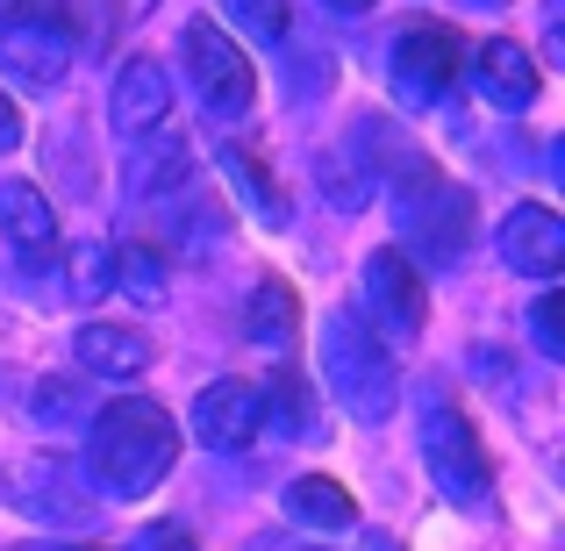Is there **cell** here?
I'll use <instances>...</instances> for the list:
<instances>
[{
    "label": "cell",
    "mask_w": 565,
    "mask_h": 551,
    "mask_svg": "<svg viewBox=\"0 0 565 551\" xmlns=\"http://www.w3.org/2000/svg\"><path fill=\"white\" fill-rule=\"evenodd\" d=\"M365 308H373L380 316V330H394L401 345H408L415 330H423V316H429V294H423V273H415L408 258H401L394 244L386 251H373V258H365Z\"/></svg>",
    "instance_id": "cell-8"
},
{
    "label": "cell",
    "mask_w": 565,
    "mask_h": 551,
    "mask_svg": "<svg viewBox=\"0 0 565 551\" xmlns=\"http://www.w3.org/2000/svg\"><path fill=\"white\" fill-rule=\"evenodd\" d=\"M22 501H29V516L51 523V530H86V523H94V495L72 487V466H57V458H51V466H29Z\"/></svg>",
    "instance_id": "cell-14"
},
{
    "label": "cell",
    "mask_w": 565,
    "mask_h": 551,
    "mask_svg": "<svg viewBox=\"0 0 565 551\" xmlns=\"http://www.w3.org/2000/svg\"><path fill=\"white\" fill-rule=\"evenodd\" d=\"M423 466H429V480H437V495L458 501V509H480V501L494 495V458H487L480 430L444 394L423 401Z\"/></svg>",
    "instance_id": "cell-4"
},
{
    "label": "cell",
    "mask_w": 565,
    "mask_h": 551,
    "mask_svg": "<svg viewBox=\"0 0 565 551\" xmlns=\"http://www.w3.org/2000/svg\"><path fill=\"white\" fill-rule=\"evenodd\" d=\"M322 8H330V14H365L373 0H322Z\"/></svg>",
    "instance_id": "cell-30"
},
{
    "label": "cell",
    "mask_w": 565,
    "mask_h": 551,
    "mask_svg": "<svg viewBox=\"0 0 565 551\" xmlns=\"http://www.w3.org/2000/svg\"><path fill=\"white\" fill-rule=\"evenodd\" d=\"M172 115V80H166V57H129L122 80H115V100H108V123L122 129V137H151V129H166Z\"/></svg>",
    "instance_id": "cell-9"
},
{
    "label": "cell",
    "mask_w": 565,
    "mask_h": 551,
    "mask_svg": "<svg viewBox=\"0 0 565 551\" xmlns=\"http://www.w3.org/2000/svg\"><path fill=\"white\" fill-rule=\"evenodd\" d=\"M137 551H193V544H186V530L151 523V530H137Z\"/></svg>",
    "instance_id": "cell-28"
},
{
    "label": "cell",
    "mask_w": 565,
    "mask_h": 551,
    "mask_svg": "<svg viewBox=\"0 0 565 551\" xmlns=\"http://www.w3.org/2000/svg\"><path fill=\"white\" fill-rule=\"evenodd\" d=\"M36 415H43V423H51V415H65V423H94L79 380H43V386H36Z\"/></svg>",
    "instance_id": "cell-24"
},
{
    "label": "cell",
    "mask_w": 565,
    "mask_h": 551,
    "mask_svg": "<svg viewBox=\"0 0 565 551\" xmlns=\"http://www.w3.org/2000/svg\"><path fill=\"white\" fill-rule=\"evenodd\" d=\"M222 166H230V180L244 187V208L265 222V230H287V193L273 187V172L258 166V158L244 151V144H222Z\"/></svg>",
    "instance_id": "cell-18"
},
{
    "label": "cell",
    "mask_w": 565,
    "mask_h": 551,
    "mask_svg": "<svg viewBox=\"0 0 565 551\" xmlns=\"http://www.w3.org/2000/svg\"><path fill=\"white\" fill-rule=\"evenodd\" d=\"M322 180H330V208H365V180L337 158H322Z\"/></svg>",
    "instance_id": "cell-27"
},
{
    "label": "cell",
    "mask_w": 565,
    "mask_h": 551,
    "mask_svg": "<svg viewBox=\"0 0 565 551\" xmlns=\"http://www.w3.org/2000/svg\"><path fill=\"white\" fill-rule=\"evenodd\" d=\"M287 509H294V523L330 530V538L359 523V501H351V487H337L330 473H301V480L287 487Z\"/></svg>",
    "instance_id": "cell-17"
},
{
    "label": "cell",
    "mask_w": 565,
    "mask_h": 551,
    "mask_svg": "<svg viewBox=\"0 0 565 551\" xmlns=\"http://www.w3.org/2000/svg\"><path fill=\"white\" fill-rule=\"evenodd\" d=\"M186 423H193V444H207V452H244L265 430V394L250 380H207L193 394Z\"/></svg>",
    "instance_id": "cell-7"
},
{
    "label": "cell",
    "mask_w": 565,
    "mask_h": 551,
    "mask_svg": "<svg viewBox=\"0 0 565 551\" xmlns=\"http://www.w3.org/2000/svg\"><path fill=\"white\" fill-rule=\"evenodd\" d=\"M501 258H509V273L552 279L558 265H565V222H558L544 201L509 208V222H501Z\"/></svg>",
    "instance_id": "cell-10"
},
{
    "label": "cell",
    "mask_w": 565,
    "mask_h": 551,
    "mask_svg": "<svg viewBox=\"0 0 565 551\" xmlns=\"http://www.w3.org/2000/svg\"><path fill=\"white\" fill-rule=\"evenodd\" d=\"M394 230H401V258L423 251L429 265H458L472 244V193L429 158H415V166L394 172Z\"/></svg>",
    "instance_id": "cell-3"
},
{
    "label": "cell",
    "mask_w": 565,
    "mask_h": 551,
    "mask_svg": "<svg viewBox=\"0 0 565 551\" xmlns=\"http://www.w3.org/2000/svg\"><path fill=\"white\" fill-rule=\"evenodd\" d=\"M265 423L279 430V437H316V409H308V394H301V380L294 372H279L273 380V394H265Z\"/></svg>",
    "instance_id": "cell-23"
},
{
    "label": "cell",
    "mask_w": 565,
    "mask_h": 551,
    "mask_svg": "<svg viewBox=\"0 0 565 551\" xmlns=\"http://www.w3.org/2000/svg\"><path fill=\"white\" fill-rule=\"evenodd\" d=\"M322 380L337 386V409L351 423H394V401H401V372L394 351L359 308H337L322 322Z\"/></svg>",
    "instance_id": "cell-2"
},
{
    "label": "cell",
    "mask_w": 565,
    "mask_h": 551,
    "mask_svg": "<svg viewBox=\"0 0 565 551\" xmlns=\"http://www.w3.org/2000/svg\"><path fill=\"white\" fill-rule=\"evenodd\" d=\"M0 230L22 258H43L57 251V215H51V193H36L29 180H0Z\"/></svg>",
    "instance_id": "cell-15"
},
{
    "label": "cell",
    "mask_w": 565,
    "mask_h": 551,
    "mask_svg": "<svg viewBox=\"0 0 565 551\" xmlns=\"http://www.w3.org/2000/svg\"><path fill=\"white\" fill-rule=\"evenodd\" d=\"M14 144H22V108L0 94V151H14Z\"/></svg>",
    "instance_id": "cell-29"
},
{
    "label": "cell",
    "mask_w": 565,
    "mask_h": 551,
    "mask_svg": "<svg viewBox=\"0 0 565 551\" xmlns=\"http://www.w3.org/2000/svg\"><path fill=\"white\" fill-rule=\"evenodd\" d=\"M72 359H79L94 380H143V372L158 365L151 337L129 330V322H86L79 337H72Z\"/></svg>",
    "instance_id": "cell-11"
},
{
    "label": "cell",
    "mask_w": 565,
    "mask_h": 551,
    "mask_svg": "<svg viewBox=\"0 0 565 551\" xmlns=\"http://www.w3.org/2000/svg\"><path fill=\"white\" fill-rule=\"evenodd\" d=\"M166 279H172V258L158 244H122V251H115V287H122L129 301L158 308V301H166Z\"/></svg>",
    "instance_id": "cell-20"
},
{
    "label": "cell",
    "mask_w": 565,
    "mask_h": 551,
    "mask_svg": "<svg viewBox=\"0 0 565 551\" xmlns=\"http://www.w3.org/2000/svg\"><path fill=\"white\" fill-rule=\"evenodd\" d=\"M244 330H250V345H258V351H279V359L294 351V330H301V301H294L287 279H258V287H250V316H244Z\"/></svg>",
    "instance_id": "cell-16"
},
{
    "label": "cell",
    "mask_w": 565,
    "mask_h": 551,
    "mask_svg": "<svg viewBox=\"0 0 565 551\" xmlns=\"http://www.w3.org/2000/svg\"><path fill=\"white\" fill-rule=\"evenodd\" d=\"M180 57H186L193 94L207 100V115H222V123H244V115L258 108V72H250L244 43H236L222 22H186V29H180Z\"/></svg>",
    "instance_id": "cell-5"
},
{
    "label": "cell",
    "mask_w": 565,
    "mask_h": 551,
    "mask_svg": "<svg viewBox=\"0 0 565 551\" xmlns=\"http://www.w3.org/2000/svg\"><path fill=\"white\" fill-rule=\"evenodd\" d=\"M65 287H72V301H79V308H94L100 294L115 287V251L108 244H72L65 251Z\"/></svg>",
    "instance_id": "cell-21"
},
{
    "label": "cell",
    "mask_w": 565,
    "mask_h": 551,
    "mask_svg": "<svg viewBox=\"0 0 565 551\" xmlns=\"http://www.w3.org/2000/svg\"><path fill=\"white\" fill-rule=\"evenodd\" d=\"M222 22H236L258 43H287L294 36V8L287 0H222Z\"/></svg>",
    "instance_id": "cell-22"
},
{
    "label": "cell",
    "mask_w": 565,
    "mask_h": 551,
    "mask_svg": "<svg viewBox=\"0 0 565 551\" xmlns=\"http://www.w3.org/2000/svg\"><path fill=\"white\" fill-rule=\"evenodd\" d=\"M472 72H480V94L494 100V108H509V115H523L530 100H537V65H530V51L515 36H487L480 51H472Z\"/></svg>",
    "instance_id": "cell-13"
},
{
    "label": "cell",
    "mask_w": 565,
    "mask_h": 551,
    "mask_svg": "<svg viewBox=\"0 0 565 551\" xmlns=\"http://www.w3.org/2000/svg\"><path fill=\"white\" fill-rule=\"evenodd\" d=\"M530 330H537L544 359H565V301L558 294H537V301H530Z\"/></svg>",
    "instance_id": "cell-25"
},
{
    "label": "cell",
    "mask_w": 565,
    "mask_h": 551,
    "mask_svg": "<svg viewBox=\"0 0 565 551\" xmlns=\"http://www.w3.org/2000/svg\"><path fill=\"white\" fill-rule=\"evenodd\" d=\"M180 458V423L158 401L129 394L94 409V437H86V473H94V501H143Z\"/></svg>",
    "instance_id": "cell-1"
},
{
    "label": "cell",
    "mask_w": 565,
    "mask_h": 551,
    "mask_svg": "<svg viewBox=\"0 0 565 551\" xmlns=\"http://www.w3.org/2000/svg\"><path fill=\"white\" fill-rule=\"evenodd\" d=\"M186 166H193V151H186V137H172L166 129V144L158 137H143V151L129 158V193H166V187H180L186 180Z\"/></svg>",
    "instance_id": "cell-19"
},
{
    "label": "cell",
    "mask_w": 565,
    "mask_h": 551,
    "mask_svg": "<svg viewBox=\"0 0 565 551\" xmlns=\"http://www.w3.org/2000/svg\"><path fill=\"white\" fill-rule=\"evenodd\" d=\"M72 65V36L65 22H36V29H14V36H0V72L22 86H36V94H51L57 80H65Z\"/></svg>",
    "instance_id": "cell-12"
},
{
    "label": "cell",
    "mask_w": 565,
    "mask_h": 551,
    "mask_svg": "<svg viewBox=\"0 0 565 551\" xmlns=\"http://www.w3.org/2000/svg\"><path fill=\"white\" fill-rule=\"evenodd\" d=\"M36 22H57V0H0V36L36 29Z\"/></svg>",
    "instance_id": "cell-26"
},
{
    "label": "cell",
    "mask_w": 565,
    "mask_h": 551,
    "mask_svg": "<svg viewBox=\"0 0 565 551\" xmlns=\"http://www.w3.org/2000/svg\"><path fill=\"white\" fill-rule=\"evenodd\" d=\"M458 57H466L458 29H444V22H408V29L394 36V86L415 100V108H429V100L451 94Z\"/></svg>",
    "instance_id": "cell-6"
},
{
    "label": "cell",
    "mask_w": 565,
    "mask_h": 551,
    "mask_svg": "<svg viewBox=\"0 0 565 551\" xmlns=\"http://www.w3.org/2000/svg\"><path fill=\"white\" fill-rule=\"evenodd\" d=\"M14 551H86V544H57V538H36V544H14Z\"/></svg>",
    "instance_id": "cell-31"
}]
</instances>
